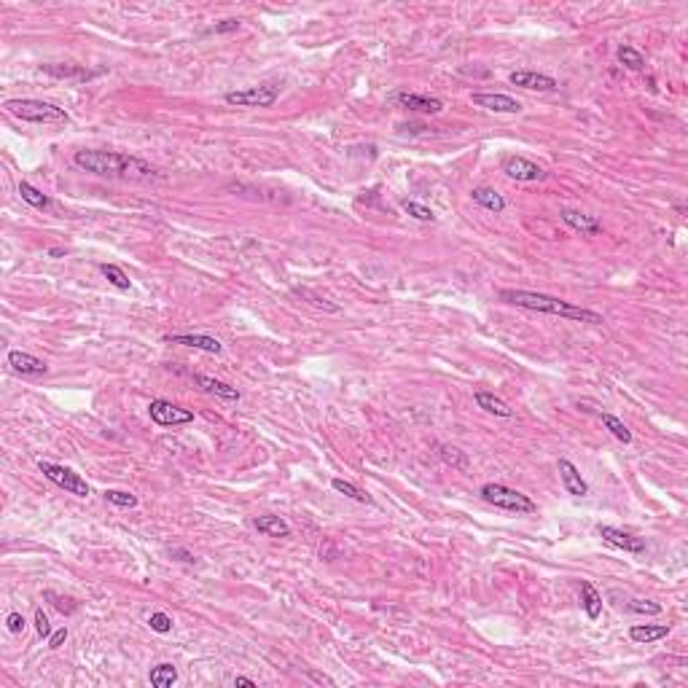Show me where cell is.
I'll return each mask as SVG.
<instances>
[{"label":"cell","instance_id":"obj_1","mask_svg":"<svg viewBox=\"0 0 688 688\" xmlns=\"http://www.w3.org/2000/svg\"><path fill=\"white\" fill-rule=\"evenodd\" d=\"M76 167L92 172L100 178H122V181H159V169H153L148 162L138 156L116 151H76L73 156Z\"/></svg>","mask_w":688,"mask_h":688},{"label":"cell","instance_id":"obj_2","mask_svg":"<svg viewBox=\"0 0 688 688\" xmlns=\"http://www.w3.org/2000/svg\"><path fill=\"white\" fill-rule=\"evenodd\" d=\"M498 296H500V301H505V304L521 306V309H533V312H546V315H557V318H567V320H576V323H589V325H602V323H605L599 312L583 309V306L570 304V301L557 299V296H546V293L503 288Z\"/></svg>","mask_w":688,"mask_h":688},{"label":"cell","instance_id":"obj_3","mask_svg":"<svg viewBox=\"0 0 688 688\" xmlns=\"http://www.w3.org/2000/svg\"><path fill=\"white\" fill-rule=\"evenodd\" d=\"M6 110L22 119V122L30 124H67L70 116L65 113V108H57L54 103H44V100H30V97H22V100H6Z\"/></svg>","mask_w":688,"mask_h":688},{"label":"cell","instance_id":"obj_4","mask_svg":"<svg viewBox=\"0 0 688 688\" xmlns=\"http://www.w3.org/2000/svg\"><path fill=\"white\" fill-rule=\"evenodd\" d=\"M484 500L495 508H503V511H514V514H536L538 505L527 498V495H521V492L511 490V487H505V484H484L481 492H479Z\"/></svg>","mask_w":688,"mask_h":688},{"label":"cell","instance_id":"obj_5","mask_svg":"<svg viewBox=\"0 0 688 688\" xmlns=\"http://www.w3.org/2000/svg\"><path fill=\"white\" fill-rule=\"evenodd\" d=\"M38 471L46 476L48 481H54L57 487H62L65 492H70V495H78V498H86L89 495V484L76 474V471H70V468H65V465H54V462H46V460H41L38 462Z\"/></svg>","mask_w":688,"mask_h":688},{"label":"cell","instance_id":"obj_6","mask_svg":"<svg viewBox=\"0 0 688 688\" xmlns=\"http://www.w3.org/2000/svg\"><path fill=\"white\" fill-rule=\"evenodd\" d=\"M277 86L272 84H261V86H250V89H237V92H226L223 100L229 105L237 108H272L277 103Z\"/></svg>","mask_w":688,"mask_h":688},{"label":"cell","instance_id":"obj_7","mask_svg":"<svg viewBox=\"0 0 688 688\" xmlns=\"http://www.w3.org/2000/svg\"><path fill=\"white\" fill-rule=\"evenodd\" d=\"M148 414H151L153 422L162 425V428H175V425H188V422H194V412H188V409H183V406H175L172 401H164V398L151 401Z\"/></svg>","mask_w":688,"mask_h":688},{"label":"cell","instance_id":"obj_8","mask_svg":"<svg viewBox=\"0 0 688 688\" xmlns=\"http://www.w3.org/2000/svg\"><path fill=\"white\" fill-rule=\"evenodd\" d=\"M390 103L406 108V110H417V113H430V116H436V113L443 110V103L439 97H428V94H414V92L390 94Z\"/></svg>","mask_w":688,"mask_h":688},{"label":"cell","instance_id":"obj_9","mask_svg":"<svg viewBox=\"0 0 688 688\" xmlns=\"http://www.w3.org/2000/svg\"><path fill=\"white\" fill-rule=\"evenodd\" d=\"M503 172L514 181H524V183H536V181H543L546 172L533 164L530 159H521V156H508L503 162Z\"/></svg>","mask_w":688,"mask_h":688},{"label":"cell","instance_id":"obj_10","mask_svg":"<svg viewBox=\"0 0 688 688\" xmlns=\"http://www.w3.org/2000/svg\"><path fill=\"white\" fill-rule=\"evenodd\" d=\"M508 81L514 86H521V89H530V92H554L559 84L554 81L546 73H538V70H514Z\"/></svg>","mask_w":688,"mask_h":688},{"label":"cell","instance_id":"obj_11","mask_svg":"<svg viewBox=\"0 0 688 688\" xmlns=\"http://www.w3.org/2000/svg\"><path fill=\"white\" fill-rule=\"evenodd\" d=\"M597 533H599V538H602V540H608V543H611V546H616V549H624V551H629V554H642V551H645V540H642V538L629 536V533L618 530V527L599 524V527H597Z\"/></svg>","mask_w":688,"mask_h":688},{"label":"cell","instance_id":"obj_12","mask_svg":"<svg viewBox=\"0 0 688 688\" xmlns=\"http://www.w3.org/2000/svg\"><path fill=\"white\" fill-rule=\"evenodd\" d=\"M8 366L14 368L16 374H22V377H44V374L48 371V366L41 361V358H35V355L22 352V350L8 352Z\"/></svg>","mask_w":688,"mask_h":688},{"label":"cell","instance_id":"obj_13","mask_svg":"<svg viewBox=\"0 0 688 688\" xmlns=\"http://www.w3.org/2000/svg\"><path fill=\"white\" fill-rule=\"evenodd\" d=\"M474 105L487 108L492 113H519L521 103L508 97V94H492V92H476L474 94Z\"/></svg>","mask_w":688,"mask_h":688},{"label":"cell","instance_id":"obj_14","mask_svg":"<svg viewBox=\"0 0 688 688\" xmlns=\"http://www.w3.org/2000/svg\"><path fill=\"white\" fill-rule=\"evenodd\" d=\"M559 218L565 221L570 229L581 231V234H599V231H602V223L597 221L595 215L578 213V210H570V207H562V210H559Z\"/></svg>","mask_w":688,"mask_h":688},{"label":"cell","instance_id":"obj_15","mask_svg":"<svg viewBox=\"0 0 688 688\" xmlns=\"http://www.w3.org/2000/svg\"><path fill=\"white\" fill-rule=\"evenodd\" d=\"M169 344H183V347H194V350H205V352H218L223 350V344L213 337H205V334H172L167 337Z\"/></svg>","mask_w":688,"mask_h":688},{"label":"cell","instance_id":"obj_16","mask_svg":"<svg viewBox=\"0 0 688 688\" xmlns=\"http://www.w3.org/2000/svg\"><path fill=\"white\" fill-rule=\"evenodd\" d=\"M559 476H562V484H565V490L570 495H576V498H583V495H589V484L581 479V471L570 462V460H559Z\"/></svg>","mask_w":688,"mask_h":688},{"label":"cell","instance_id":"obj_17","mask_svg":"<svg viewBox=\"0 0 688 688\" xmlns=\"http://www.w3.org/2000/svg\"><path fill=\"white\" fill-rule=\"evenodd\" d=\"M194 382L205 390V393H210V396H218L223 398V401H240V390L237 387H231V384L221 382V379H213V377H205V374H194Z\"/></svg>","mask_w":688,"mask_h":688},{"label":"cell","instance_id":"obj_18","mask_svg":"<svg viewBox=\"0 0 688 688\" xmlns=\"http://www.w3.org/2000/svg\"><path fill=\"white\" fill-rule=\"evenodd\" d=\"M471 199H474L479 207H484V210H490V213H503L505 210V199L490 188V186H479L471 191Z\"/></svg>","mask_w":688,"mask_h":688},{"label":"cell","instance_id":"obj_19","mask_svg":"<svg viewBox=\"0 0 688 688\" xmlns=\"http://www.w3.org/2000/svg\"><path fill=\"white\" fill-rule=\"evenodd\" d=\"M256 530H259L261 536H269V538H288L291 536V524L285 519H280V517H256Z\"/></svg>","mask_w":688,"mask_h":688},{"label":"cell","instance_id":"obj_20","mask_svg":"<svg viewBox=\"0 0 688 688\" xmlns=\"http://www.w3.org/2000/svg\"><path fill=\"white\" fill-rule=\"evenodd\" d=\"M667 635H670V627H664V624H635L629 629V637L635 642H656L664 640Z\"/></svg>","mask_w":688,"mask_h":688},{"label":"cell","instance_id":"obj_21","mask_svg":"<svg viewBox=\"0 0 688 688\" xmlns=\"http://www.w3.org/2000/svg\"><path fill=\"white\" fill-rule=\"evenodd\" d=\"M474 401L479 403V409L495 414V417H505V420H511V417H514V409H508L503 401H500V398H495L492 393L479 390V393H474Z\"/></svg>","mask_w":688,"mask_h":688},{"label":"cell","instance_id":"obj_22","mask_svg":"<svg viewBox=\"0 0 688 688\" xmlns=\"http://www.w3.org/2000/svg\"><path fill=\"white\" fill-rule=\"evenodd\" d=\"M581 602L589 618H599V613H602V595L595 589V583L581 581Z\"/></svg>","mask_w":688,"mask_h":688},{"label":"cell","instance_id":"obj_23","mask_svg":"<svg viewBox=\"0 0 688 688\" xmlns=\"http://www.w3.org/2000/svg\"><path fill=\"white\" fill-rule=\"evenodd\" d=\"M148 680H151L153 688H169L178 683V670H175V664L162 661V664H156V667L151 670Z\"/></svg>","mask_w":688,"mask_h":688},{"label":"cell","instance_id":"obj_24","mask_svg":"<svg viewBox=\"0 0 688 688\" xmlns=\"http://www.w3.org/2000/svg\"><path fill=\"white\" fill-rule=\"evenodd\" d=\"M19 194H22V199H25L30 207H35V210H51V199H48L44 191H38L35 186L27 183V181L19 183Z\"/></svg>","mask_w":688,"mask_h":688},{"label":"cell","instance_id":"obj_25","mask_svg":"<svg viewBox=\"0 0 688 688\" xmlns=\"http://www.w3.org/2000/svg\"><path fill=\"white\" fill-rule=\"evenodd\" d=\"M100 272H103V277H105L113 288H119V291H129V285H132V283H129V277L124 275L122 266H116V264H103V266H100Z\"/></svg>","mask_w":688,"mask_h":688},{"label":"cell","instance_id":"obj_26","mask_svg":"<svg viewBox=\"0 0 688 688\" xmlns=\"http://www.w3.org/2000/svg\"><path fill=\"white\" fill-rule=\"evenodd\" d=\"M331 487H334L339 495H344V498H352V500H358V503H371V498H368V495L361 490V487H355L352 481H344V479H334V481H331Z\"/></svg>","mask_w":688,"mask_h":688},{"label":"cell","instance_id":"obj_27","mask_svg":"<svg viewBox=\"0 0 688 688\" xmlns=\"http://www.w3.org/2000/svg\"><path fill=\"white\" fill-rule=\"evenodd\" d=\"M602 425L605 428L611 430L613 436L618 439V441H624V443H632V430L618 420V417H613V414H602Z\"/></svg>","mask_w":688,"mask_h":688},{"label":"cell","instance_id":"obj_28","mask_svg":"<svg viewBox=\"0 0 688 688\" xmlns=\"http://www.w3.org/2000/svg\"><path fill=\"white\" fill-rule=\"evenodd\" d=\"M618 62H621L624 67H629V70H642V67H645V57L632 46L618 48Z\"/></svg>","mask_w":688,"mask_h":688},{"label":"cell","instance_id":"obj_29","mask_svg":"<svg viewBox=\"0 0 688 688\" xmlns=\"http://www.w3.org/2000/svg\"><path fill=\"white\" fill-rule=\"evenodd\" d=\"M103 495H105V500H108V503L119 505V508H135V505H138V498H135L132 492H124V490H105V492H103Z\"/></svg>","mask_w":688,"mask_h":688},{"label":"cell","instance_id":"obj_30","mask_svg":"<svg viewBox=\"0 0 688 688\" xmlns=\"http://www.w3.org/2000/svg\"><path fill=\"white\" fill-rule=\"evenodd\" d=\"M403 210L412 215V218H417V221H422V223L436 221L433 210H430V207H425V205H420V202H403Z\"/></svg>","mask_w":688,"mask_h":688},{"label":"cell","instance_id":"obj_31","mask_svg":"<svg viewBox=\"0 0 688 688\" xmlns=\"http://www.w3.org/2000/svg\"><path fill=\"white\" fill-rule=\"evenodd\" d=\"M148 627L153 629V632H159V635H167L169 629H172V618H169L167 613H151L148 616Z\"/></svg>","mask_w":688,"mask_h":688},{"label":"cell","instance_id":"obj_32","mask_svg":"<svg viewBox=\"0 0 688 688\" xmlns=\"http://www.w3.org/2000/svg\"><path fill=\"white\" fill-rule=\"evenodd\" d=\"M441 457L449 465H455V468H468V457L460 449H455V446H441Z\"/></svg>","mask_w":688,"mask_h":688},{"label":"cell","instance_id":"obj_33","mask_svg":"<svg viewBox=\"0 0 688 688\" xmlns=\"http://www.w3.org/2000/svg\"><path fill=\"white\" fill-rule=\"evenodd\" d=\"M629 611L645 613V616H658V613H661V605H658V602H651V599H632V602H629Z\"/></svg>","mask_w":688,"mask_h":688},{"label":"cell","instance_id":"obj_34","mask_svg":"<svg viewBox=\"0 0 688 688\" xmlns=\"http://www.w3.org/2000/svg\"><path fill=\"white\" fill-rule=\"evenodd\" d=\"M46 599H54L51 605H54L60 613H73V611H76V605H73V599H70V597H60V595H54V592H46Z\"/></svg>","mask_w":688,"mask_h":688},{"label":"cell","instance_id":"obj_35","mask_svg":"<svg viewBox=\"0 0 688 688\" xmlns=\"http://www.w3.org/2000/svg\"><path fill=\"white\" fill-rule=\"evenodd\" d=\"M35 632L41 635V637H51V624H48V618H46V613L41 611H35Z\"/></svg>","mask_w":688,"mask_h":688},{"label":"cell","instance_id":"obj_36","mask_svg":"<svg viewBox=\"0 0 688 688\" xmlns=\"http://www.w3.org/2000/svg\"><path fill=\"white\" fill-rule=\"evenodd\" d=\"M240 27H242V22H240V19H223V22L213 25V30H210V32H218V35H223V32H237Z\"/></svg>","mask_w":688,"mask_h":688},{"label":"cell","instance_id":"obj_37","mask_svg":"<svg viewBox=\"0 0 688 688\" xmlns=\"http://www.w3.org/2000/svg\"><path fill=\"white\" fill-rule=\"evenodd\" d=\"M6 624H8V632H14V635H22V632H25V616H22V613H8Z\"/></svg>","mask_w":688,"mask_h":688},{"label":"cell","instance_id":"obj_38","mask_svg":"<svg viewBox=\"0 0 688 688\" xmlns=\"http://www.w3.org/2000/svg\"><path fill=\"white\" fill-rule=\"evenodd\" d=\"M46 73L51 76H60V78H67V76H78V78H86L89 73H84V70H73V67H44Z\"/></svg>","mask_w":688,"mask_h":688},{"label":"cell","instance_id":"obj_39","mask_svg":"<svg viewBox=\"0 0 688 688\" xmlns=\"http://www.w3.org/2000/svg\"><path fill=\"white\" fill-rule=\"evenodd\" d=\"M65 640H67V627H60L57 632H51V637H48V648H54V651H57Z\"/></svg>","mask_w":688,"mask_h":688},{"label":"cell","instance_id":"obj_40","mask_svg":"<svg viewBox=\"0 0 688 688\" xmlns=\"http://www.w3.org/2000/svg\"><path fill=\"white\" fill-rule=\"evenodd\" d=\"M169 554H172V557H181V562H194V557H191L188 551H183V549H172Z\"/></svg>","mask_w":688,"mask_h":688},{"label":"cell","instance_id":"obj_41","mask_svg":"<svg viewBox=\"0 0 688 688\" xmlns=\"http://www.w3.org/2000/svg\"><path fill=\"white\" fill-rule=\"evenodd\" d=\"M312 680H318V683H328V686H334V680L331 677H325V675H318V673H309Z\"/></svg>","mask_w":688,"mask_h":688},{"label":"cell","instance_id":"obj_42","mask_svg":"<svg viewBox=\"0 0 688 688\" xmlns=\"http://www.w3.org/2000/svg\"><path fill=\"white\" fill-rule=\"evenodd\" d=\"M234 686H256V680H250V677H234Z\"/></svg>","mask_w":688,"mask_h":688},{"label":"cell","instance_id":"obj_43","mask_svg":"<svg viewBox=\"0 0 688 688\" xmlns=\"http://www.w3.org/2000/svg\"><path fill=\"white\" fill-rule=\"evenodd\" d=\"M48 256H54V259H60V256H65V250H62V247H51V250H48Z\"/></svg>","mask_w":688,"mask_h":688}]
</instances>
